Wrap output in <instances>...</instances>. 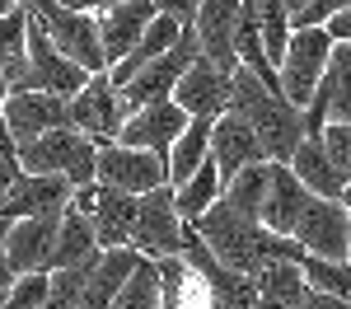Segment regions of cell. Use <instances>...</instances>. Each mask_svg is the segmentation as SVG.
Segmentation results:
<instances>
[{
  "label": "cell",
  "mask_w": 351,
  "mask_h": 309,
  "mask_svg": "<svg viewBox=\"0 0 351 309\" xmlns=\"http://www.w3.org/2000/svg\"><path fill=\"white\" fill-rule=\"evenodd\" d=\"M99 183L127 197H150L169 188V164L150 150H132V145H99Z\"/></svg>",
  "instance_id": "9"
},
{
  "label": "cell",
  "mask_w": 351,
  "mask_h": 309,
  "mask_svg": "<svg viewBox=\"0 0 351 309\" xmlns=\"http://www.w3.org/2000/svg\"><path fill=\"white\" fill-rule=\"evenodd\" d=\"M328 38H332V47H351V0L332 14V24H328Z\"/></svg>",
  "instance_id": "37"
},
{
  "label": "cell",
  "mask_w": 351,
  "mask_h": 309,
  "mask_svg": "<svg viewBox=\"0 0 351 309\" xmlns=\"http://www.w3.org/2000/svg\"><path fill=\"white\" fill-rule=\"evenodd\" d=\"M253 286H258V300H267V305H276V309H300L304 295H309L304 262H271V267H263V272L253 277Z\"/></svg>",
  "instance_id": "26"
},
{
  "label": "cell",
  "mask_w": 351,
  "mask_h": 309,
  "mask_svg": "<svg viewBox=\"0 0 351 309\" xmlns=\"http://www.w3.org/2000/svg\"><path fill=\"white\" fill-rule=\"evenodd\" d=\"M71 127L89 136L94 145H117L122 127H127V108H122V94L112 89L108 75H94L80 94L71 99Z\"/></svg>",
  "instance_id": "10"
},
{
  "label": "cell",
  "mask_w": 351,
  "mask_h": 309,
  "mask_svg": "<svg viewBox=\"0 0 351 309\" xmlns=\"http://www.w3.org/2000/svg\"><path fill=\"white\" fill-rule=\"evenodd\" d=\"M14 160L33 178H66L75 193L99 183V145L80 136L75 127H61V132H47V136L19 145Z\"/></svg>",
  "instance_id": "3"
},
{
  "label": "cell",
  "mask_w": 351,
  "mask_h": 309,
  "mask_svg": "<svg viewBox=\"0 0 351 309\" xmlns=\"http://www.w3.org/2000/svg\"><path fill=\"white\" fill-rule=\"evenodd\" d=\"M5 99H10V80L0 71V145H10V136H5Z\"/></svg>",
  "instance_id": "39"
},
{
  "label": "cell",
  "mask_w": 351,
  "mask_h": 309,
  "mask_svg": "<svg viewBox=\"0 0 351 309\" xmlns=\"http://www.w3.org/2000/svg\"><path fill=\"white\" fill-rule=\"evenodd\" d=\"M89 272H94V262H89V267H71V272H52V286H47L43 309H80V295H84Z\"/></svg>",
  "instance_id": "33"
},
{
  "label": "cell",
  "mask_w": 351,
  "mask_h": 309,
  "mask_svg": "<svg viewBox=\"0 0 351 309\" xmlns=\"http://www.w3.org/2000/svg\"><path fill=\"white\" fill-rule=\"evenodd\" d=\"M324 145H328V155H332V164L342 169V178L351 183V127H328Z\"/></svg>",
  "instance_id": "35"
},
{
  "label": "cell",
  "mask_w": 351,
  "mask_h": 309,
  "mask_svg": "<svg viewBox=\"0 0 351 309\" xmlns=\"http://www.w3.org/2000/svg\"><path fill=\"white\" fill-rule=\"evenodd\" d=\"M61 216H66V211H61ZM61 216H33V221L10 225V234H5V258H10L14 277H43V272H52Z\"/></svg>",
  "instance_id": "15"
},
{
  "label": "cell",
  "mask_w": 351,
  "mask_h": 309,
  "mask_svg": "<svg viewBox=\"0 0 351 309\" xmlns=\"http://www.w3.org/2000/svg\"><path fill=\"white\" fill-rule=\"evenodd\" d=\"M188 112L178 108L173 99L169 103H150V108H141L127 117V127H122V140L117 145H132V150H150V155H160L169 160V150H173V140L188 132Z\"/></svg>",
  "instance_id": "17"
},
{
  "label": "cell",
  "mask_w": 351,
  "mask_h": 309,
  "mask_svg": "<svg viewBox=\"0 0 351 309\" xmlns=\"http://www.w3.org/2000/svg\"><path fill=\"white\" fill-rule=\"evenodd\" d=\"M267 178H271V164H253L243 169L234 183H225V206L234 211V216H243V221H258L263 216V197H267Z\"/></svg>",
  "instance_id": "30"
},
{
  "label": "cell",
  "mask_w": 351,
  "mask_h": 309,
  "mask_svg": "<svg viewBox=\"0 0 351 309\" xmlns=\"http://www.w3.org/2000/svg\"><path fill=\"white\" fill-rule=\"evenodd\" d=\"M291 173L300 178V188H304L309 197H319V201H342V193H347V178H342V169L332 164L324 136L300 140L295 160H291Z\"/></svg>",
  "instance_id": "22"
},
{
  "label": "cell",
  "mask_w": 351,
  "mask_h": 309,
  "mask_svg": "<svg viewBox=\"0 0 351 309\" xmlns=\"http://www.w3.org/2000/svg\"><path fill=\"white\" fill-rule=\"evenodd\" d=\"M342 206H347V216H351V183H347V193H342Z\"/></svg>",
  "instance_id": "40"
},
{
  "label": "cell",
  "mask_w": 351,
  "mask_h": 309,
  "mask_svg": "<svg viewBox=\"0 0 351 309\" xmlns=\"http://www.w3.org/2000/svg\"><path fill=\"white\" fill-rule=\"evenodd\" d=\"M258 33H263V52H267L271 71H281V61L291 52V5L286 0H258Z\"/></svg>",
  "instance_id": "29"
},
{
  "label": "cell",
  "mask_w": 351,
  "mask_h": 309,
  "mask_svg": "<svg viewBox=\"0 0 351 309\" xmlns=\"http://www.w3.org/2000/svg\"><path fill=\"white\" fill-rule=\"evenodd\" d=\"M0 71L10 80V94L28 75V5H10V14L0 19Z\"/></svg>",
  "instance_id": "25"
},
{
  "label": "cell",
  "mask_w": 351,
  "mask_h": 309,
  "mask_svg": "<svg viewBox=\"0 0 351 309\" xmlns=\"http://www.w3.org/2000/svg\"><path fill=\"white\" fill-rule=\"evenodd\" d=\"M230 112L253 127V136L263 140L267 164H291L295 150H300V140L309 136V132H304V112L291 108L276 89H267V84L258 80V75H248V71H234Z\"/></svg>",
  "instance_id": "2"
},
{
  "label": "cell",
  "mask_w": 351,
  "mask_h": 309,
  "mask_svg": "<svg viewBox=\"0 0 351 309\" xmlns=\"http://www.w3.org/2000/svg\"><path fill=\"white\" fill-rule=\"evenodd\" d=\"M192 234L216 253L230 272H239V277H248V281L258 277L263 267H271V262H304V249H300L295 239H281V234L263 230L258 221H243L225 201L211 206L202 221L192 225Z\"/></svg>",
  "instance_id": "1"
},
{
  "label": "cell",
  "mask_w": 351,
  "mask_h": 309,
  "mask_svg": "<svg viewBox=\"0 0 351 309\" xmlns=\"http://www.w3.org/2000/svg\"><path fill=\"white\" fill-rule=\"evenodd\" d=\"M89 80H94V75H84L75 61H66V56L56 52L52 38H47V28H43V19L28 10V75H24L19 89L52 94V99H75Z\"/></svg>",
  "instance_id": "6"
},
{
  "label": "cell",
  "mask_w": 351,
  "mask_h": 309,
  "mask_svg": "<svg viewBox=\"0 0 351 309\" xmlns=\"http://www.w3.org/2000/svg\"><path fill=\"white\" fill-rule=\"evenodd\" d=\"M71 206L94 225V239H99V249H104V253L132 249L136 211H141V201H136V197L112 193V188H104V183H94V188H80V193L71 197Z\"/></svg>",
  "instance_id": "7"
},
{
  "label": "cell",
  "mask_w": 351,
  "mask_h": 309,
  "mask_svg": "<svg viewBox=\"0 0 351 309\" xmlns=\"http://www.w3.org/2000/svg\"><path fill=\"white\" fill-rule=\"evenodd\" d=\"M5 234H10V221H0V300L10 295V286H14V267H10V258H5Z\"/></svg>",
  "instance_id": "38"
},
{
  "label": "cell",
  "mask_w": 351,
  "mask_h": 309,
  "mask_svg": "<svg viewBox=\"0 0 351 309\" xmlns=\"http://www.w3.org/2000/svg\"><path fill=\"white\" fill-rule=\"evenodd\" d=\"M309 201H314V197L300 188V178L291 173V164H271L267 197H263V216H258V225L271 230V234H281V239H291Z\"/></svg>",
  "instance_id": "21"
},
{
  "label": "cell",
  "mask_w": 351,
  "mask_h": 309,
  "mask_svg": "<svg viewBox=\"0 0 351 309\" xmlns=\"http://www.w3.org/2000/svg\"><path fill=\"white\" fill-rule=\"evenodd\" d=\"M112 309H160V267L141 262L132 272V281L122 286V295L112 300Z\"/></svg>",
  "instance_id": "31"
},
{
  "label": "cell",
  "mask_w": 351,
  "mask_h": 309,
  "mask_svg": "<svg viewBox=\"0 0 351 309\" xmlns=\"http://www.w3.org/2000/svg\"><path fill=\"white\" fill-rule=\"evenodd\" d=\"M71 197H75V188L66 178H33V173H24L10 188V197L0 201V221L14 225V221H33V216H61L71 206Z\"/></svg>",
  "instance_id": "20"
},
{
  "label": "cell",
  "mask_w": 351,
  "mask_h": 309,
  "mask_svg": "<svg viewBox=\"0 0 351 309\" xmlns=\"http://www.w3.org/2000/svg\"><path fill=\"white\" fill-rule=\"evenodd\" d=\"M94 19H99V38H104V61L112 71L141 47L145 28L160 19V5L155 0H112V5H94Z\"/></svg>",
  "instance_id": "11"
},
{
  "label": "cell",
  "mask_w": 351,
  "mask_h": 309,
  "mask_svg": "<svg viewBox=\"0 0 351 309\" xmlns=\"http://www.w3.org/2000/svg\"><path fill=\"white\" fill-rule=\"evenodd\" d=\"M28 10L43 19L47 38H52V47L66 56V61H75L84 75H108L94 5H56V0H38V5H28Z\"/></svg>",
  "instance_id": "4"
},
{
  "label": "cell",
  "mask_w": 351,
  "mask_h": 309,
  "mask_svg": "<svg viewBox=\"0 0 351 309\" xmlns=\"http://www.w3.org/2000/svg\"><path fill=\"white\" fill-rule=\"evenodd\" d=\"M206 160H211V122L197 117V122H188V132L173 140V150H169V160H164V164H169V188H183Z\"/></svg>",
  "instance_id": "28"
},
{
  "label": "cell",
  "mask_w": 351,
  "mask_h": 309,
  "mask_svg": "<svg viewBox=\"0 0 351 309\" xmlns=\"http://www.w3.org/2000/svg\"><path fill=\"white\" fill-rule=\"evenodd\" d=\"M183 216L173 206V188L141 197V211H136V230H132V249L145 262H160V258H178L183 253Z\"/></svg>",
  "instance_id": "8"
},
{
  "label": "cell",
  "mask_w": 351,
  "mask_h": 309,
  "mask_svg": "<svg viewBox=\"0 0 351 309\" xmlns=\"http://www.w3.org/2000/svg\"><path fill=\"white\" fill-rule=\"evenodd\" d=\"M337 10H342L337 0H304V5H291V33H314V28H328Z\"/></svg>",
  "instance_id": "34"
},
{
  "label": "cell",
  "mask_w": 351,
  "mask_h": 309,
  "mask_svg": "<svg viewBox=\"0 0 351 309\" xmlns=\"http://www.w3.org/2000/svg\"><path fill=\"white\" fill-rule=\"evenodd\" d=\"M99 239H94V225L84 221L75 206H66L61 216V230H56V258H52V272H71V267H89L99 262Z\"/></svg>",
  "instance_id": "24"
},
{
  "label": "cell",
  "mask_w": 351,
  "mask_h": 309,
  "mask_svg": "<svg viewBox=\"0 0 351 309\" xmlns=\"http://www.w3.org/2000/svg\"><path fill=\"white\" fill-rule=\"evenodd\" d=\"M295 239L304 258H319V262H347V249H351V216L342 201H309L304 216L295 225Z\"/></svg>",
  "instance_id": "12"
},
{
  "label": "cell",
  "mask_w": 351,
  "mask_h": 309,
  "mask_svg": "<svg viewBox=\"0 0 351 309\" xmlns=\"http://www.w3.org/2000/svg\"><path fill=\"white\" fill-rule=\"evenodd\" d=\"M328 61H332V38H328V28H314V33H295V38H291V52H286L281 71H276L281 99H286L291 108L309 112V103H314V94H319V84H324V75H328Z\"/></svg>",
  "instance_id": "5"
},
{
  "label": "cell",
  "mask_w": 351,
  "mask_h": 309,
  "mask_svg": "<svg viewBox=\"0 0 351 309\" xmlns=\"http://www.w3.org/2000/svg\"><path fill=\"white\" fill-rule=\"evenodd\" d=\"M5 14H10V5H0V19H5Z\"/></svg>",
  "instance_id": "41"
},
{
  "label": "cell",
  "mask_w": 351,
  "mask_h": 309,
  "mask_svg": "<svg viewBox=\"0 0 351 309\" xmlns=\"http://www.w3.org/2000/svg\"><path fill=\"white\" fill-rule=\"evenodd\" d=\"M183 258H188L192 272L206 281L211 309H258V286H253L248 277H239V272H230L216 253L192 234V225L183 230Z\"/></svg>",
  "instance_id": "13"
},
{
  "label": "cell",
  "mask_w": 351,
  "mask_h": 309,
  "mask_svg": "<svg viewBox=\"0 0 351 309\" xmlns=\"http://www.w3.org/2000/svg\"><path fill=\"white\" fill-rule=\"evenodd\" d=\"M145 258L136 249H112V253H99L94 272L84 281V295H80V309H112V300L122 295V286L132 281V272L141 267Z\"/></svg>",
  "instance_id": "23"
},
{
  "label": "cell",
  "mask_w": 351,
  "mask_h": 309,
  "mask_svg": "<svg viewBox=\"0 0 351 309\" xmlns=\"http://www.w3.org/2000/svg\"><path fill=\"white\" fill-rule=\"evenodd\" d=\"M211 164L220 169V178L225 183H234L243 169L253 164H267V155H263V140L253 136V127L234 117V112H225L211 122Z\"/></svg>",
  "instance_id": "18"
},
{
  "label": "cell",
  "mask_w": 351,
  "mask_h": 309,
  "mask_svg": "<svg viewBox=\"0 0 351 309\" xmlns=\"http://www.w3.org/2000/svg\"><path fill=\"white\" fill-rule=\"evenodd\" d=\"M220 197H225V178H220V169L206 160L183 188H173V206H178L183 225H197L211 206H220Z\"/></svg>",
  "instance_id": "27"
},
{
  "label": "cell",
  "mask_w": 351,
  "mask_h": 309,
  "mask_svg": "<svg viewBox=\"0 0 351 309\" xmlns=\"http://www.w3.org/2000/svg\"><path fill=\"white\" fill-rule=\"evenodd\" d=\"M71 127V99H52V94H33V89H14L5 99V136L19 150L28 140L47 136Z\"/></svg>",
  "instance_id": "14"
},
{
  "label": "cell",
  "mask_w": 351,
  "mask_h": 309,
  "mask_svg": "<svg viewBox=\"0 0 351 309\" xmlns=\"http://www.w3.org/2000/svg\"><path fill=\"white\" fill-rule=\"evenodd\" d=\"M230 89H234V75H230V71H220L211 61H197L188 75L178 80L173 103L188 112L192 122H197V117H202V122H216V117L230 112Z\"/></svg>",
  "instance_id": "16"
},
{
  "label": "cell",
  "mask_w": 351,
  "mask_h": 309,
  "mask_svg": "<svg viewBox=\"0 0 351 309\" xmlns=\"http://www.w3.org/2000/svg\"><path fill=\"white\" fill-rule=\"evenodd\" d=\"M234 33H239V0H206L197 5V47L202 61H211L220 71H239V56H234Z\"/></svg>",
  "instance_id": "19"
},
{
  "label": "cell",
  "mask_w": 351,
  "mask_h": 309,
  "mask_svg": "<svg viewBox=\"0 0 351 309\" xmlns=\"http://www.w3.org/2000/svg\"><path fill=\"white\" fill-rule=\"evenodd\" d=\"M304 281H309V291H324V295L351 300V267H347V262H319V258H304Z\"/></svg>",
  "instance_id": "32"
},
{
  "label": "cell",
  "mask_w": 351,
  "mask_h": 309,
  "mask_svg": "<svg viewBox=\"0 0 351 309\" xmlns=\"http://www.w3.org/2000/svg\"><path fill=\"white\" fill-rule=\"evenodd\" d=\"M24 178V169H19V160H14V145H0V201L10 197V188Z\"/></svg>",
  "instance_id": "36"
}]
</instances>
